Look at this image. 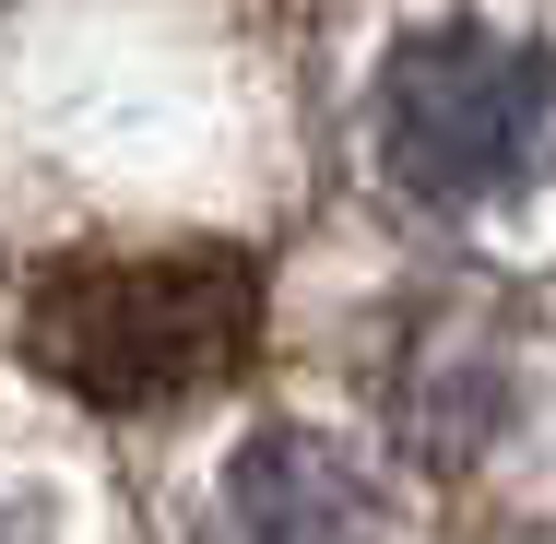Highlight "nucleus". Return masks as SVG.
Instances as JSON below:
<instances>
[{
    "label": "nucleus",
    "mask_w": 556,
    "mask_h": 544,
    "mask_svg": "<svg viewBox=\"0 0 556 544\" xmlns=\"http://www.w3.org/2000/svg\"><path fill=\"white\" fill-rule=\"evenodd\" d=\"M24 355L108 403H190L225 391L261 355V273L249 249H108V261H48L24 284Z\"/></svg>",
    "instance_id": "obj_1"
},
{
    "label": "nucleus",
    "mask_w": 556,
    "mask_h": 544,
    "mask_svg": "<svg viewBox=\"0 0 556 544\" xmlns=\"http://www.w3.org/2000/svg\"><path fill=\"white\" fill-rule=\"evenodd\" d=\"M367 154L403 202L485 214L556 166V48L497 24H427L367 84Z\"/></svg>",
    "instance_id": "obj_2"
},
{
    "label": "nucleus",
    "mask_w": 556,
    "mask_h": 544,
    "mask_svg": "<svg viewBox=\"0 0 556 544\" xmlns=\"http://www.w3.org/2000/svg\"><path fill=\"white\" fill-rule=\"evenodd\" d=\"M202 544H367V473L308 427L249 438L214 485Z\"/></svg>",
    "instance_id": "obj_3"
},
{
    "label": "nucleus",
    "mask_w": 556,
    "mask_h": 544,
    "mask_svg": "<svg viewBox=\"0 0 556 544\" xmlns=\"http://www.w3.org/2000/svg\"><path fill=\"white\" fill-rule=\"evenodd\" d=\"M0 544H12V533H0Z\"/></svg>",
    "instance_id": "obj_4"
}]
</instances>
